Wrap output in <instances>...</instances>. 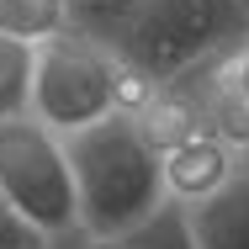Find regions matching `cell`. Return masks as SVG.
Here are the masks:
<instances>
[{
    "label": "cell",
    "mask_w": 249,
    "mask_h": 249,
    "mask_svg": "<svg viewBox=\"0 0 249 249\" xmlns=\"http://www.w3.org/2000/svg\"><path fill=\"white\" fill-rule=\"evenodd\" d=\"M64 149H69V170H74V201H80L85 233L122 239L127 228H138L149 212H159L170 201L164 149L127 111L69 133Z\"/></svg>",
    "instance_id": "6da1fadb"
},
{
    "label": "cell",
    "mask_w": 249,
    "mask_h": 249,
    "mask_svg": "<svg viewBox=\"0 0 249 249\" xmlns=\"http://www.w3.org/2000/svg\"><path fill=\"white\" fill-rule=\"evenodd\" d=\"M106 43L154 85H175L249 43V0H143Z\"/></svg>",
    "instance_id": "7a4b0ae2"
},
{
    "label": "cell",
    "mask_w": 249,
    "mask_h": 249,
    "mask_svg": "<svg viewBox=\"0 0 249 249\" xmlns=\"http://www.w3.org/2000/svg\"><path fill=\"white\" fill-rule=\"evenodd\" d=\"M127 106V64L106 37L69 27L64 37L37 43V74H32V117L53 133H80L117 117Z\"/></svg>",
    "instance_id": "3957f363"
},
{
    "label": "cell",
    "mask_w": 249,
    "mask_h": 249,
    "mask_svg": "<svg viewBox=\"0 0 249 249\" xmlns=\"http://www.w3.org/2000/svg\"><path fill=\"white\" fill-rule=\"evenodd\" d=\"M0 196L43 239L80 228V201H74V170H69L64 133L43 127L37 117H0Z\"/></svg>",
    "instance_id": "277c9868"
},
{
    "label": "cell",
    "mask_w": 249,
    "mask_h": 249,
    "mask_svg": "<svg viewBox=\"0 0 249 249\" xmlns=\"http://www.w3.org/2000/svg\"><path fill=\"white\" fill-rule=\"evenodd\" d=\"M233 175H239L233 143L217 127H207V122L164 143V186H170V201H186L191 207V201L212 196L217 186H228Z\"/></svg>",
    "instance_id": "5b68a950"
},
{
    "label": "cell",
    "mask_w": 249,
    "mask_h": 249,
    "mask_svg": "<svg viewBox=\"0 0 249 249\" xmlns=\"http://www.w3.org/2000/svg\"><path fill=\"white\" fill-rule=\"evenodd\" d=\"M191 228L201 249H249V170H239L212 196L191 201Z\"/></svg>",
    "instance_id": "8992f818"
},
{
    "label": "cell",
    "mask_w": 249,
    "mask_h": 249,
    "mask_svg": "<svg viewBox=\"0 0 249 249\" xmlns=\"http://www.w3.org/2000/svg\"><path fill=\"white\" fill-rule=\"evenodd\" d=\"M74 27L69 0H0V32L21 43H48Z\"/></svg>",
    "instance_id": "52a82bcc"
},
{
    "label": "cell",
    "mask_w": 249,
    "mask_h": 249,
    "mask_svg": "<svg viewBox=\"0 0 249 249\" xmlns=\"http://www.w3.org/2000/svg\"><path fill=\"white\" fill-rule=\"evenodd\" d=\"M32 74H37V43L0 32V117H32Z\"/></svg>",
    "instance_id": "ba28073f"
},
{
    "label": "cell",
    "mask_w": 249,
    "mask_h": 249,
    "mask_svg": "<svg viewBox=\"0 0 249 249\" xmlns=\"http://www.w3.org/2000/svg\"><path fill=\"white\" fill-rule=\"evenodd\" d=\"M122 249H201L196 228H191V207L186 201H164L138 228L122 233Z\"/></svg>",
    "instance_id": "9c48e42d"
},
{
    "label": "cell",
    "mask_w": 249,
    "mask_h": 249,
    "mask_svg": "<svg viewBox=\"0 0 249 249\" xmlns=\"http://www.w3.org/2000/svg\"><path fill=\"white\" fill-rule=\"evenodd\" d=\"M138 5H143V0H69L74 27H80V32H90V37H111V32H117Z\"/></svg>",
    "instance_id": "30bf717a"
},
{
    "label": "cell",
    "mask_w": 249,
    "mask_h": 249,
    "mask_svg": "<svg viewBox=\"0 0 249 249\" xmlns=\"http://www.w3.org/2000/svg\"><path fill=\"white\" fill-rule=\"evenodd\" d=\"M43 244H48V239H43L11 201L0 196V249H43Z\"/></svg>",
    "instance_id": "8fae6325"
},
{
    "label": "cell",
    "mask_w": 249,
    "mask_h": 249,
    "mask_svg": "<svg viewBox=\"0 0 249 249\" xmlns=\"http://www.w3.org/2000/svg\"><path fill=\"white\" fill-rule=\"evenodd\" d=\"M43 249H122V239H101V233H85V228H69V233L48 239Z\"/></svg>",
    "instance_id": "7c38bea8"
}]
</instances>
